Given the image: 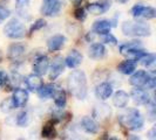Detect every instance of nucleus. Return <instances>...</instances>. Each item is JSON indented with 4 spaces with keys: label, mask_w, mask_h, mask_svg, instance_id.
<instances>
[{
    "label": "nucleus",
    "mask_w": 156,
    "mask_h": 140,
    "mask_svg": "<svg viewBox=\"0 0 156 140\" xmlns=\"http://www.w3.org/2000/svg\"><path fill=\"white\" fill-rule=\"evenodd\" d=\"M149 76H150V72L146 71V70H135L132 74V76H130L129 83L133 86H135V88L144 89Z\"/></svg>",
    "instance_id": "6e6552de"
},
{
    "label": "nucleus",
    "mask_w": 156,
    "mask_h": 140,
    "mask_svg": "<svg viewBox=\"0 0 156 140\" xmlns=\"http://www.w3.org/2000/svg\"><path fill=\"white\" fill-rule=\"evenodd\" d=\"M32 122V115L30 111H23L18 115L16 118V124L20 127H25L27 125H30V123Z\"/></svg>",
    "instance_id": "c85d7f7f"
},
{
    "label": "nucleus",
    "mask_w": 156,
    "mask_h": 140,
    "mask_svg": "<svg viewBox=\"0 0 156 140\" xmlns=\"http://www.w3.org/2000/svg\"><path fill=\"white\" fill-rule=\"evenodd\" d=\"M117 70L123 75H132L136 70V62L132 58H128L117 65Z\"/></svg>",
    "instance_id": "393cba45"
},
{
    "label": "nucleus",
    "mask_w": 156,
    "mask_h": 140,
    "mask_svg": "<svg viewBox=\"0 0 156 140\" xmlns=\"http://www.w3.org/2000/svg\"><path fill=\"white\" fill-rule=\"evenodd\" d=\"M81 127L85 130V132L89 133V134H96L99 131L98 123L94 120L93 118L87 116L81 119Z\"/></svg>",
    "instance_id": "aec40b11"
},
{
    "label": "nucleus",
    "mask_w": 156,
    "mask_h": 140,
    "mask_svg": "<svg viewBox=\"0 0 156 140\" xmlns=\"http://www.w3.org/2000/svg\"><path fill=\"white\" fill-rule=\"evenodd\" d=\"M61 2L60 0H45L41 6V14L45 16H55L61 11Z\"/></svg>",
    "instance_id": "423d86ee"
},
{
    "label": "nucleus",
    "mask_w": 156,
    "mask_h": 140,
    "mask_svg": "<svg viewBox=\"0 0 156 140\" xmlns=\"http://www.w3.org/2000/svg\"><path fill=\"white\" fill-rule=\"evenodd\" d=\"M0 60H1V56H0Z\"/></svg>",
    "instance_id": "a19ab883"
},
{
    "label": "nucleus",
    "mask_w": 156,
    "mask_h": 140,
    "mask_svg": "<svg viewBox=\"0 0 156 140\" xmlns=\"http://www.w3.org/2000/svg\"><path fill=\"white\" fill-rule=\"evenodd\" d=\"M66 42V38L61 34H56L54 36L49 38L47 41V48L49 52H58L63 47Z\"/></svg>",
    "instance_id": "6ab92c4d"
},
{
    "label": "nucleus",
    "mask_w": 156,
    "mask_h": 140,
    "mask_svg": "<svg viewBox=\"0 0 156 140\" xmlns=\"http://www.w3.org/2000/svg\"><path fill=\"white\" fill-rule=\"evenodd\" d=\"M65 60L61 56H56L54 57L53 62L51 64V70H49V79L51 81H55L59 77L65 70Z\"/></svg>",
    "instance_id": "1a4fd4ad"
},
{
    "label": "nucleus",
    "mask_w": 156,
    "mask_h": 140,
    "mask_svg": "<svg viewBox=\"0 0 156 140\" xmlns=\"http://www.w3.org/2000/svg\"><path fill=\"white\" fill-rule=\"evenodd\" d=\"M156 85V78L154 76V74H150V76H149L148 81H147V84L144 86V89H147V90H153Z\"/></svg>",
    "instance_id": "c9c22d12"
},
{
    "label": "nucleus",
    "mask_w": 156,
    "mask_h": 140,
    "mask_svg": "<svg viewBox=\"0 0 156 140\" xmlns=\"http://www.w3.org/2000/svg\"><path fill=\"white\" fill-rule=\"evenodd\" d=\"M67 88L70 95L74 96L76 99H85L88 92L86 74L82 70L72 71L67 79Z\"/></svg>",
    "instance_id": "f257e3e1"
},
{
    "label": "nucleus",
    "mask_w": 156,
    "mask_h": 140,
    "mask_svg": "<svg viewBox=\"0 0 156 140\" xmlns=\"http://www.w3.org/2000/svg\"><path fill=\"white\" fill-rule=\"evenodd\" d=\"M48 68H49V60L45 55L37 57L33 63V71H34V74H37L39 76H44L48 71Z\"/></svg>",
    "instance_id": "ddd939ff"
},
{
    "label": "nucleus",
    "mask_w": 156,
    "mask_h": 140,
    "mask_svg": "<svg viewBox=\"0 0 156 140\" xmlns=\"http://www.w3.org/2000/svg\"><path fill=\"white\" fill-rule=\"evenodd\" d=\"M30 0H16V13L23 18H26L27 20L30 19Z\"/></svg>",
    "instance_id": "a878e982"
},
{
    "label": "nucleus",
    "mask_w": 156,
    "mask_h": 140,
    "mask_svg": "<svg viewBox=\"0 0 156 140\" xmlns=\"http://www.w3.org/2000/svg\"><path fill=\"white\" fill-rule=\"evenodd\" d=\"M25 83H26V86L31 90V91H38L40 86L42 85V79H41V76L37 75V74H32V75H28L27 77L25 78Z\"/></svg>",
    "instance_id": "5701e85b"
},
{
    "label": "nucleus",
    "mask_w": 156,
    "mask_h": 140,
    "mask_svg": "<svg viewBox=\"0 0 156 140\" xmlns=\"http://www.w3.org/2000/svg\"><path fill=\"white\" fill-rule=\"evenodd\" d=\"M128 101H129V96L128 93L123 91V90H119L116 92L114 93L113 96V104L119 108V109H123L127 106L128 104Z\"/></svg>",
    "instance_id": "412c9836"
},
{
    "label": "nucleus",
    "mask_w": 156,
    "mask_h": 140,
    "mask_svg": "<svg viewBox=\"0 0 156 140\" xmlns=\"http://www.w3.org/2000/svg\"><path fill=\"white\" fill-rule=\"evenodd\" d=\"M101 36H102V42H105V43H110V45H116L117 43L116 38L113 34H110V33L102 34Z\"/></svg>",
    "instance_id": "72a5a7b5"
},
{
    "label": "nucleus",
    "mask_w": 156,
    "mask_h": 140,
    "mask_svg": "<svg viewBox=\"0 0 156 140\" xmlns=\"http://www.w3.org/2000/svg\"><path fill=\"white\" fill-rule=\"evenodd\" d=\"M148 137L150 139H156V127H153L148 132Z\"/></svg>",
    "instance_id": "4c0bfd02"
},
{
    "label": "nucleus",
    "mask_w": 156,
    "mask_h": 140,
    "mask_svg": "<svg viewBox=\"0 0 156 140\" xmlns=\"http://www.w3.org/2000/svg\"><path fill=\"white\" fill-rule=\"evenodd\" d=\"M74 16H75V19L78 20V21H85L87 18V14H86V9L82 7H78L75 11H74Z\"/></svg>",
    "instance_id": "2f4dec72"
},
{
    "label": "nucleus",
    "mask_w": 156,
    "mask_h": 140,
    "mask_svg": "<svg viewBox=\"0 0 156 140\" xmlns=\"http://www.w3.org/2000/svg\"><path fill=\"white\" fill-rule=\"evenodd\" d=\"M120 53L122 55H125V56H129L132 60L137 62L147 52L143 50L142 42H140V41H130V42L122 43L120 46Z\"/></svg>",
    "instance_id": "20e7f679"
},
{
    "label": "nucleus",
    "mask_w": 156,
    "mask_h": 140,
    "mask_svg": "<svg viewBox=\"0 0 156 140\" xmlns=\"http://www.w3.org/2000/svg\"><path fill=\"white\" fill-rule=\"evenodd\" d=\"M122 33L126 36H139L144 38L151 34V27L142 21H126L122 25Z\"/></svg>",
    "instance_id": "7ed1b4c3"
},
{
    "label": "nucleus",
    "mask_w": 156,
    "mask_h": 140,
    "mask_svg": "<svg viewBox=\"0 0 156 140\" xmlns=\"http://www.w3.org/2000/svg\"><path fill=\"white\" fill-rule=\"evenodd\" d=\"M110 8V1L108 0H102L98 2H92L87 5V11L93 14V15H101L103 13H106Z\"/></svg>",
    "instance_id": "9b49d317"
},
{
    "label": "nucleus",
    "mask_w": 156,
    "mask_h": 140,
    "mask_svg": "<svg viewBox=\"0 0 156 140\" xmlns=\"http://www.w3.org/2000/svg\"><path fill=\"white\" fill-rule=\"evenodd\" d=\"M26 48L21 43H13L8 47L7 57L13 62H19L25 55Z\"/></svg>",
    "instance_id": "f8f14e48"
},
{
    "label": "nucleus",
    "mask_w": 156,
    "mask_h": 140,
    "mask_svg": "<svg viewBox=\"0 0 156 140\" xmlns=\"http://www.w3.org/2000/svg\"><path fill=\"white\" fill-rule=\"evenodd\" d=\"M56 85L54 84H44L38 89V96L41 99H48V98H53L55 91H56Z\"/></svg>",
    "instance_id": "4be33fe9"
},
{
    "label": "nucleus",
    "mask_w": 156,
    "mask_h": 140,
    "mask_svg": "<svg viewBox=\"0 0 156 140\" xmlns=\"http://www.w3.org/2000/svg\"><path fill=\"white\" fill-rule=\"evenodd\" d=\"M113 25L110 21L108 20H99V21H95L93 25V32L96 33V34H107V33H110V29H112Z\"/></svg>",
    "instance_id": "b1692460"
},
{
    "label": "nucleus",
    "mask_w": 156,
    "mask_h": 140,
    "mask_svg": "<svg viewBox=\"0 0 156 140\" xmlns=\"http://www.w3.org/2000/svg\"><path fill=\"white\" fill-rule=\"evenodd\" d=\"M41 135L42 138H46V139H53L56 137V131H55L54 123L51 120L42 126V130H41Z\"/></svg>",
    "instance_id": "bb28decb"
},
{
    "label": "nucleus",
    "mask_w": 156,
    "mask_h": 140,
    "mask_svg": "<svg viewBox=\"0 0 156 140\" xmlns=\"http://www.w3.org/2000/svg\"><path fill=\"white\" fill-rule=\"evenodd\" d=\"M107 54V49L102 43H93L88 49V56L93 60H101Z\"/></svg>",
    "instance_id": "a211bd4d"
},
{
    "label": "nucleus",
    "mask_w": 156,
    "mask_h": 140,
    "mask_svg": "<svg viewBox=\"0 0 156 140\" xmlns=\"http://www.w3.org/2000/svg\"><path fill=\"white\" fill-rule=\"evenodd\" d=\"M0 108H1V111H2L4 113H7L9 111H12V110L14 109L12 98H6V99H4V101L1 102V104H0Z\"/></svg>",
    "instance_id": "7c9ffc66"
},
{
    "label": "nucleus",
    "mask_w": 156,
    "mask_h": 140,
    "mask_svg": "<svg viewBox=\"0 0 156 140\" xmlns=\"http://www.w3.org/2000/svg\"><path fill=\"white\" fill-rule=\"evenodd\" d=\"M132 15L136 19L143 18V19L149 20V19H154L156 16V11L151 6H144V5L139 4L132 8Z\"/></svg>",
    "instance_id": "0eeeda50"
},
{
    "label": "nucleus",
    "mask_w": 156,
    "mask_h": 140,
    "mask_svg": "<svg viewBox=\"0 0 156 140\" xmlns=\"http://www.w3.org/2000/svg\"><path fill=\"white\" fill-rule=\"evenodd\" d=\"M119 120L123 126L132 131H140L144 125L143 117L140 113V111L136 109H128L126 112L119 116Z\"/></svg>",
    "instance_id": "f03ea898"
},
{
    "label": "nucleus",
    "mask_w": 156,
    "mask_h": 140,
    "mask_svg": "<svg viewBox=\"0 0 156 140\" xmlns=\"http://www.w3.org/2000/svg\"><path fill=\"white\" fill-rule=\"evenodd\" d=\"M7 82H8L7 74H6L5 71L0 70V88H4V86H6Z\"/></svg>",
    "instance_id": "e433bc0d"
},
{
    "label": "nucleus",
    "mask_w": 156,
    "mask_h": 140,
    "mask_svg": "<svg viewBox=\"0 0 156 140\" xmlns=\"http://www.w3.org/2000/svg\"><path fill=\"white\" fill-rule=\"evenodd\" d=\"M46 26V21L44 20V19H38L32 25L31 29H30V34H33L34 32L39 31V29H41V28H44Z\"/></svg>",
    "instance_id": "473e14b6"
},
{
    "label": "nucleus",
    "mask_w": 156,
    "mask_h": 140,
    "mask_svg": "<svg viewBox=\"0 0 156 140\" xmlns=\"http://www.w3.org/2000/svg\"><path fill=\"white\" fill-rule=\"evenodd\" d=\"M81 62H82V54L76 49H72L67 55V57L65 58V64L70 69L79 67Z\"/></svg>",
    "instance_id": "dca6fc26"
},
{
    "label": "nucleus",
    "mask_w": 156,
    "mask_h": 140,
    "mask_svg": "<svg viewBox=\"0 0 156 140\" xmlns=\"http://www.w3.org/2000/svg\"><path fill=\"white\" fill-rule=\"evenodd\" d=\"M110 115H112V109L107 104H98L93 109V117L96 120H100V122L107 120Z\"/></svg>",
    "instance_id": "4468645a"
},
{
    "label": "nucleus",
    "mask_w": 156,
    "mask_h": 140,
    "mask_svg": "<svg viewBox=\"0 0 156 140\" xmlns=\"http://www.w3.org/2000/svg\"><path fill=\"white\" fill-rule=\"evenodd\" d=\"M11 15V11L7 7L0 5V23H2L7 18H9Z\"/></svg>",
    "instance_id": "f704fd0d"
},
{
    "label": "nucleus",
    "mask_w": 156,
    "mask_h": 140,
    "mask_svg": "<svg viewBox=\"0 0 156 140\" xmlns=\"http://www.w3.org/2000/svg\"><path fill=\"white\" fill-rule=\"evenodd\" d=\"M73 2H74V4L76 5V6H79V5H80V4L82 2V0H73Z\"/></svg>",
    "instance_id": "58836bf2"
},
{
    "label": "nucleus",
    "mask_w": 156,
    "mask_h": 140,
    "mask_svg": "<svg viewBox=\"0 0 156 140\" xmlns=\"http://www.w3.org/2000/svg\"><path fill=\"white\" fill-rule=\"evenodd\" d=\"M112 95H113V86L110 85L109 83H107V82L100 83L99 85L96 86V89H95L96 98H99L101 101L108 99Z\"/></svg>",
    "instance_id": "f3484780"
},
{
    "label": "nucleus",
    "mask_w": 156,
    "mask_h": 140,
    "mask_svg": "<svg viewBox=\"0 0 156 140\" xmlns=\"http://www.w3.org/2000/svg\"><path fill=\"white\" fill-rule=\"evenodd\" d=\"M12 98V102H13V106L16 109H20V108H23L27 102H28V92L23 89H20V88H16V90L13 91V96L11 97Z\"/></svg>",
    "instance_id": "9d476101"
},
{
    "label": "nucleus",
    "mask_w": 156,
    "mask_h": 140,
    "mask_svg": "<svg viewBox=\"0 0 156 140\" xmlns=\"http://www.w3.org/2000/svg\"><path fill=\"white\" fill-rule=\"evenodd\" d=\"M117 2H120V4H126V2H128L129 0H116Z\"/></svg>",
    "instance_id": "ea45409f"
},
{
    "label": "nucleus",
    "mask_w": 156,
    "mask_h": 140,
    "mask_svg": "<svg viewBox=\"0 0 156 140\" xmlns=\"http://www.w3.org/2000/svg\"><path fill=\"white\" fill-rule=\"evenodd\" d=\"M139 61H141V63L147 67V68H150L151 72H154V65H155V61H156V57L154 54H149V53H146L141 57Z\"/></svg>",
    "instance_id": "c756f323"
},
{
    "label": "nucleus",
    "mask_w": 156,
    "mask_h": 140,
    "mask_svg": "<svg viewBox=\"0 0 156 140\" xmlns=\"http://www.w3.org/2000/svg\"><path fill=\"white\" fill-rule=\"evenodd\" d=\"M53 98H54L55 105H56L59 109L65 108V105H66V103H67V96H66V92H65L63 90H61V89H56V91H55Z\"/></svg>",
    "instance_id": "cd10ccee"
},
{
    "label": "nucleus",
    "mask_w": 156,
    "mask_h": 140,
    "mask_svg": "<svg viewBox=\"0 0 156 140\" xmlns=\"http://www.w3.org/2000/svg\"><path fill=\"white\" fill-rule=\"evenodd\" d=\"M4 33H5V35L7 38H9V39H13V40L23 39V38H25V35H26V27L18 19H12L4 27Z\"/></svg>",
    "instance_id": "39448f33"
},
{
    "label": "nucleus",
    "mask_w": 156,
    "mask_h": 140,
    "mask_svg": "<svg viewBox=\"0 0 156 140\" xmlns=\"http://www.w3.org/2000/svg\"><path fill=\"white\" fill-rule=\"evenodd\" d=\"M130 95H132V98H133L134 103L137 104V105H147L148 102L150 101L149 93L144 89H142V88H135V89H133Z\"/></svg>",
    "instance_id": "2eb2a0df"
}]
</instances>
